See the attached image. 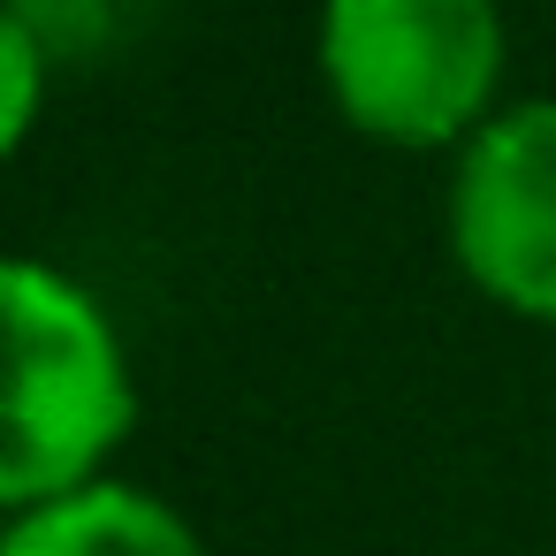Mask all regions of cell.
Listing matches in <instances>:
<instances>
[{
  "instance_id": "1",
  "label": "cell",
  "mask_w": 556,
  "mask_h": 556,
  "mask_svg": "<svg viewBox=\"0 0 556 556\" xmlns=\"http://www.w3.org/2000/svg\"><path fill=\"white\" fill-rule=\"evenodd\" d=\"M9 427H0V503L39 510L100 480V465L138 427V381L115 320L54 267L9 260Z\"/></svg>"
},
{
  "instance_id": "2",
  "label": "cell",
  "mask_w": 556,
  "mask_h": 556,
  "mask_svg": "<svg viewBox=\"0 0 556 556\" xmlns=\"http://www.w3.org/2000/svg\"><path fill=\"white\" fill-rule=\"evenodd\" d=\"M320 77L343 123L381 146L472 138L503 85V9L495 0H328Z\"/></svg>"
},
{
  "instance_id": "3",
  "label": "cell",
  "mask_w": 556,
  "mask_h": 556,
  "mask_svg": "<svg viewBox=\"0 0 556 556\" xmlns=\"http://www.w3.org/2000/svg\"><path fill=\"white\" fill-rule=\"evenodd\" d=\"M450 252L480 298L556 328V100L488 115L450 176Z\"/></svg>"
},
{
  "instance_id": "4",
  "label": "cell",
  "mask_w": 556,
  "mask_h": 556,
  "mask_svg": "<svg viewBox=\"0 0 556 556\" xmlns=\"http://www.w3.org/2000/svg\"><path fill=\"white\" fill-rule=\"evenodd\" d=\"M0 556H206V548H199L191 518L168 510L161 495L123 488V480H92L62 503L16 510Z\"/></svg>"
},
{
  "instance_id": "5",
  "label": "cell",
  "mask_w": 556,
  "mask_h": 556,
  "mask_svg": "<svg viewBox=\"0 0 556 556\" xmlns=\"http://www.w3.org/2000/svg\"><path fill=\"white\" fill-rule=\"evenodd\" d=\"M9 16L39 39L47 62H85L115 24V0H9Z\"/></svg>"
},
{
  "instance_id": "6",
  "label": "cell",
  "mask_w": 556,
  "mask_h": 556,
  "mask_svg": "<svg viewBox=\"0 0 556 556\" xmlns=\"http://www.w3.org/2000/svg\"><path fill=\"white\" fill-rule=\"evenodd\" d=\"M0 77H9V100H0V146L24 153V138H31V123H39L47 54H39V39H31L16 16H0Z\"/></svg>"
}]
</instances>
